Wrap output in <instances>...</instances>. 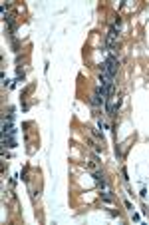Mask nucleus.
<instances>
[{
  "instance_id": "f257e3e1",
  "label": "nucleus",
  "mask_w": 149,
  "mask_h": 225,
  "mask_svg": "<svg viewBox=\"0 0 149 225\" xmlns=\"http://www.w3.org/2000/svg\"><path fill=\"white\" fill-rule=\"evenodd\" d=\"M117 66H119V60L111 54V56H107V60L101 64V72H105V74H107V76H111V78H116Z\"/></svg>"
},
{
  "instance_id": "f03ea898",
  "label": "nucleus",
  "mask_w": 149,
  "mask_h": 225,
  "mask_svg": "<svg viewBox=\"0 0 149 225\" xmlns=\"http://www.w3.org/2000/svg\"><path fill=\"white\" fill-rule=\"evenodd\" d=\"M94 179H96V183H98L99 189H105V187H107V183H105L103 173H101V171H96V173H94Z\"/></svg>"
},
{
  "instance_id": "7ed1b4c3",
  "label": "nucleus",
  "mask_w": 149,
  "mask_h": 225,
  "mask_svg": "<svg viewBox=\"0 0 149 225\" xmlns=\"http://www.w3.org/2000/svg\"><path fill=\"white\" fill-rule=\"evenodd\" d=\"M90 104H92V106H101V104H103V98H99L98 94H94V96L90 98Z\"/></svg>"
},
{
  "instance_id": "20e7f679",
  "label": "nucleus",
  "mask_w": 149,
  "mask_h": 225,
  "mask_svg": "<svg viewBox=\"0 0 149 225\" xmlns=\"http://www.w3.org/2000/svg\"><path fill=\"white\" fill-rule=\"evenodd\" d=\"M99 197H101L103 201H107V203H111V201H113V197H111L107 191H103V189H101V193H99Z\"/></svg>"
}]
</instances>
